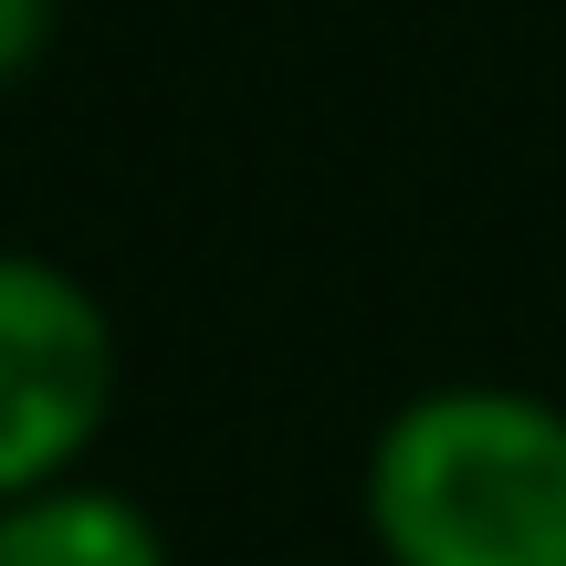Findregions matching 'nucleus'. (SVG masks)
Here are the masks:
<instances>
[{
    "mask_svg": "<svg viewBox=\"0 0 566 566\" xmlns=\"http://www.w3.org/2000/svg\"><path fill=\"white\" fill-rule=\"evenodd\" d=\"M388 566H566V409L535 388H420L367 441Z\"/></svg>",
    "mask_w": 566,
    "mask_h": 566,
    "instance_id": "f257e3e1",
    "label": "nucleus"
},
{
    "mask_svg": "<svg viewBox=\"0 0 566 566\" xmlns=\"http://www.w3.org/2000/svg\"><path fill=\"white\" fill-rule=\"evenodd\" d=\"M116 420V325L63 263L0 252V504L74 483Z\"/></svg>",
    "mask_w": 566,
    "mask_h": 566,
    "instance_id": "f03ea898",
    "label": "nucleus"
},
{
    "mask_svg": "<svg viewBox=\"0 0 566 566\" xmlns=\"http://www.w3.org/2000/svg\"><path fill=\"white\" fill-rule=\"evenodd\" d=\"M0 566H168V535L105 483H53L0 504Z\"/></svg>",
    "mask_w": 566,
    "mask_h": 566,
    "instance_id": "7ed1b4c3",
    "label": "nucleus"
},
{
    "mask_svg": "<svg viewBox=\"0 0 566 566\" xmlns=\"http://www.w3.org/2000/svg\"><path fill=\"white\" fill-rule=\"evenodd\" d=\"M42 42H53V0H0V84L32 74Z\"/></svg>",
    "mask_w": 566,
    "mask_h": 566,
    "instance_id": "20e7f679",
    "label": "nucleus"
}]
</instances>
